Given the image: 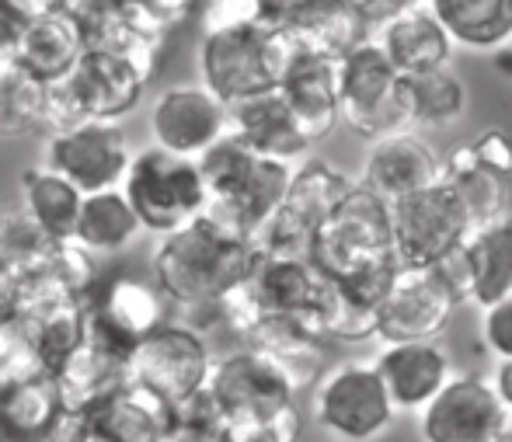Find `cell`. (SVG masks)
<instances>
[{"instance_id":"f1b7e54d","label":"cell","mask_w":512,"mask_h":442,"mask_svg":"<svg viewBox=\"0 0 512 442\" xmlns=\"http://www.w3.org/2000/svg\"><path fill=\"white\" fill-rule=\"evenodd\" d=\"M460 251L471 282V303L488 310L512 296V213L474 227Z\"/></svg>"},{"instance_id":"681fc988","label":"cell","mask_w":512,"mask_h":442,"mask_svg":"<svg viewBox=\"0 0 512 442\" xmlns=\"http://www.w3.org/2000/svg\"><path fill=\"white\" fill-rule=\"evenodd\" d=\"M136 4H143L147 11H154L157 18H164L171 28H175V25H182V21L189 18V11L203 7V0H136Z\"/></svg>"},{"instance_id":"74e56055","label":"cell","mask_w":512,"mask_h":442,"mask_svg":"<svg viewBox=\"0 0 512 442\" xmlns=\"http://www.w3.org/2000/svg\"><path fill=\"white\" fill-rule=\"evenodd\" d=\"M56 251V241L25 213V206H11L0 213V272L18 279L32 275Z\"/></svg>"},{"instance_id":"277c9868","label":"cell","mask_w":512,"mask_h":442,"mask_svg":"<svg viewBox=\"0 0 512 442\" xmlns=\"http://www.w3.org/2000/svg\"><path fill=\"white\" fill-rule=\"evenodd\" d=\"M310 262L331 282L380 265H401L398 244H394L391 202L380 199L370 185L356 181V188L345 195L342 206L317 230Z\"/></svg>"},{"instance_id":"bcb514c9","label":"cell","mask_w":512,"mask_h":442,"mask_svg":"<svg viewBox=\"0 0 512 442\" xmlns=\"http://www.w3.org/2000/svg\"><path fill=\"white\" fill-rule=\"evenodd\" d=\"M359 18L370 28H384L387 21H394L398 14L411 11V7H422L425 0H345Z\"/></svg>"},{"instance_id":"60d3db41","label":"cell","mask_w":512,"mask_h":442,"mask_svg":"<svg viewBox=\"0 0 512 442\" xmlns=\"http://www.w3.org/2000/svg\"><path fill=\"white\" fill-rule=\"evenodd\" d=\"M464 147L485 171H492V175H499L506 181L512 178V133L509 129H502V126L481 129V133L474 136V140H467Z\"/></svg>"},{"instance_id":"9c48e42d","label":"cell","mask_w":512,"mask_h":442,"mask_svg":"<svg viewBox=\"0 0 512 442\" xmlns=\"http://www.w3.org/2000/svg\"><path fill=\"white\" fill-rule=\"evenodd\" d=\"M394 244L405 268H436L471 237L474 220L453 185L436 181L408 199L391 202Z\"/></svg>"},{"instance_id":"44dd1931","label":"cell","mask_w":512,"mask_h":442,"mask_svg":"<svg viewBox=\"0 0 512 442\" xmlns=\"http://www.w3.org/2000/svg\"><path fill=\"white\" fill-rule=\"evenodd\" d=\"M394 408L401 415H418L446 383L457 376L443 342H405L384 345L373 359Z\"/></svg>"},{"instance_id":"8d00e7d4","label":"cell","mask_w":512,"mask_h":442,"mask_svg":"<svg viewBox=\"0 0 512 442\" xmlns=\"http://www.w3.org/2000/svg\"><path fill=\"white\" fill-rule=\"evenodd\" d=\"M25 324V335L32 342L35 355L42 359V366L49 373L63 366L77 349L84 345V324H88V307L84 303H67L60 310H49L42 317H32Z\"/></svg>"},{"instance_id":"4dcf8cb0","label":"cell","mask_w":512,"mask_h":442,"mask_svg":"<svg viewBox=\"0 0 512 442\" xmlns=\"http://www.w3.org/2000/svg\"><path fill=\"white\" fill-rule=\"evenodd\" d=\"M460 49L499 53L512 42V0H425Z\"/></svg>"},{"instance_id":"3957f363","label":"cell","mask_w":512,"mask_h":442,"mask_svg":"<svg viewBox=\"0 0 512 442\" xmlns=\"http://www.w3.org/2000/svg\"><path fill=\"white\" fill-rule=\"evenodd\" d=\"M297 42L276 32L262 18L248 25L206 32L199 42V77L227 108L258 94L283 88V77L297 56Z\"/></svg>"},{"instance_id":"db71d44e","label":"cell","mask_w":512,"mask_h":442,"mask_svg":"<svg viewBox=\"0 0 512 442\" xmlns=\"http://www.w3.org/2000/svg\"><path fill=\"white\" fill-rule=\"evenodd\" d=\"M4 63H7V60H4V56H0V70H4Z\"/></svg>"},{"instance_id":"f35d334b","label":"cell","mask_w":512,"mask_h":442,"mask_svg":"<svg viewBox=\"0 0 512 442\" xmlns=\"http://www.w3.org/2000/svg\"><path fill=\"white\" fill-rule=\"evenodd\" d=\"M46 119V84L14 63L0 70V136H25L42 129Z\"/></svg>"},{"instance_id":"f546056e","label":"cell","mask_w":512,"mask_h":442,"mask_svg":"<svg viewBox=\"0 0 512 442\" xmlns=\"http://www.w3.org/2000/svg\"><path fill=\"white\" fill-rule=\"evenodd\" d=\"M88 307L102 310L112 324H119L136 342L168 324V296L157 289L154 279H136L129 272H115L98 282Z\"/></svg>"},{"instance_id":"4fadbf2b","label":"cell","mask_w":512,"mask_h":442,"mask_svg":"<svg viewBox=\"0 0 512 442\" xmlns=\"http://www.w3.org/2000/svg\"><path fill=\"white\" fill-rule=\"evenodd\" d=\"M460 300L436 268H401L377 317V338L384 345L439 342L457 314Z\"/></svg>"},{"instance_id":"ac0fdd59","label":"cell","mask_w":512,"mask_h":442,"mask_svg":"<svg viewBox=\"0 0 512 442\" xmlns=\"http://www.w3.org/2000/svg\"><path fill=\"white\" fill-rule=\"evenodd\" d=\"M359 181L387 202L408 199V195L443 181V154L415 129H401V133L373 140L366 147Z\"/></svg>"},{"instance_id":"484cf974","label":"cell","mask_w":512,"mask_h":442,"mask_svg":"<svg viewBox=\"0 0 512 442\" xmlns=\"http://www.w3.org/2000/svg\"><path fill=\"white\" fill-rule=\"evenodd\" d=\"M377 42L384 46V53L394 60V67L405 77L415 74H432V70H450L457 42L450 39L439 18L429 7H411V11L398 14L394 21H387L380 28Z\"/></svg>"},{"instance_id":"8fae6325","label":"cell","mask_w":512,"mask_h":442,"mask_svg":"<svg viewBox=\"0 0 512 442\" xmlns=\"http://www.w3.org/2000/svg\"><path fill=\"white\" fill-rule=\"evenodd\" d=\"M206 394L213 397L220 415L237 429V425L269 422L279 411L293 408L297 387H293L290 376L269 355L244 345L241 352H230L223 359H216Z\"/></svg>"},{"instance_id":"11a10c76","label":"cell","mask_w":512,"mask_h":442,"mask_svg":"<svg viewBox=\"0 0 512 442\" xmlns=\"http://www.w3.org/2000/svg\"><path fill=\"white\" fill-rule=\"evenodd\" d=\"M74 4H81V0H70V7H74Z\"/></svg>"},{"instance_id":"1f68e13d","label":"cell","mask_w":512,"mask_h":442,"mask_svg":"<svg viewBox=\"0 0 512 442\" xmlns=\"http://www.w3.org/2000/svg\"><path fill=\"white\" fill-rule=\"evenodd\" d=\"M21 206L56 244L77 241L84 192L53 168H28L21 175Z\"/></svg>"},{"instance_id":"2e32d148","label":"cell","mask_w":512,"mask_h":442,"mask_svg":"<svg viewBox=\"0 0 512 442\" xmlns=\"http://www.w3.org/2000/svg\"><path fill=\"white\" fill-rule=\"evenodd\" d=\"M258 18L290 35L300 49L342 60L370 39V25L345 0H258Z\"/></svg>"},{"instance_id":"5bb4252c","label":"cell","mask_w":512,"mask_h":442,"mask_svg":"<svg viewBox=\"0 0 512 442\" xmlns=\"http://www.w3.org/2000/svg\"><path fill=\"white\" fill-rule=\"evenodd\" d=\"M506 422L492 383L478 373H457L418 411V436L422 442H495Z\"/></svg>"},{"instance_id":"b9f144b4","label":"cell","mask_w":512,"mask_h":442,"mask_svg":"<svg viewBox=\"0 0 512 442\" xmlns=\"http://www.w3.org/2000/svg\"><path fill=\"white\" fill-rule=\"evenodd\" d=\"M481 345L495 362L512 359V296L481 310Z\"/></svg>"},{"instance_id":"83f0119b","label":"cell","mask_w":512,"mask_h":442,"mask_svg":"<svg viewBox=\"0 0 512 442\" xmlns=\"http://www.w3.org/2000/svg\"><path fill=\"white\" fill-rule=\"evenodd\" d=\"M84 415H91L108 442H164L175 422V408L136 383H122Z\"/></svg>"},{"instance_id":"ffe728a7","label":"cell","mask_w":512,"mask_h":442,"mask_svg":"<svg viewBox=\"0 0 512 442\" xmlns=\"http://www.w3.org/2000/svg\"><path fill=\"white\" fill-rule=\"evenodd\" d=\"M279 91L310 143L328 140L342 122V60L297 49Z\"/></svg>"},{"instance_id":"d590c367","label":"cell","mask_w":512,"mask_h":442,"mask_svg":"<svg viewBox=\"0 0 512 442\" xmlns=\"http://www.w3.org/2000/svg\"><path fill=\"white\" fill-rule=\"evenodd\" d=\"M443 181L453 185V192L464 199L474 227H481V223H488V220H499L502 213H509L506 209V178L481 168V164L467 154L464 143L443 157Z\"/></svg>"},{"instance_id":"7c38bea8","label":"cell","mask_w":512,"mask_h":442,"mask_svg":"<svg viewBox=\"0 0 512 442\" xmlns=\"http://www.w3.org/2000/svg\"><path fill=\"white\" fill-rule=\"evenodd\" d=\"M84 35L88 53H112L133 60L140 70L154 77L157 56L164 49L171 25L147 11L136 0H81L70 7Z\"/></svg>"},{"instance_id":"e575fe53","label":"cell","mask_w":512,"mask_h":442,"mask_svg":"<svg viewBox=\"0 0 512 442\" xmlns=\"http://www.w3.org/2000/svg\"><path fill=\"white\" fill-rule=\"evenodd\" d=\"M408 119L418 129H450L467 112V88L453 70L405 77Z\"/></svg>"},{"instance_id":"7402d4cb","label":"cell","mask_w":512,"mask_h":442,"mask_svg":"<svg viewBox=\"0 0 512 442\" xmlns=\"http://www.w3.org/2000/svg\"><path fill=\"white\" fill-rule=\"evenodd\" d=\"M230 133L248 143L255 154L293 164V168L310 161V150H314L293 108L286 105L283 91L258 94V98L230 108Z\"/></svg>"},{"instance_id":"7bdbcfd3","label":"cell","mask_w":512,"mask_h":442,"mask_svg":"<svg viewBox=\"0 0 512 442\" xmlns=\"http://www.w3.org/2000/svg\"><path fill=\"white\" fill-rule=\"evenodd\" d=\"M300 436H304V418L297 408H286L269 422L237 425L230 442H300Z\"/></svg>"},{"instance_id":"f907efd6","label":"cell","mask_w":512,"mask_h":442,"mask_svg":"<svg viewBox=\"0 0 512 442\" xmlns=\"http://www.w3.org/2000/svg\"><path fill=\"white\" fill-rule=\"evenodd\" d=\"M488 383H492L495 397H499L502 408H506V415L512 418V359L495 362V369H492V376H488Z\"/></svg>"},{"instance_id":"ba28073f","label":"cell","mask_w":512,"mask_h":442,"mask_svg":"<svg viewBox=\"0 0 512 442\" xmlns=\"http://www.w3.org/2000/svg\"><path fill=\"white\" fill-rule=\"evenodd\" d=\"M342 122L370 143L411 129L405 74L377 39L359 42L342 56Z\"/></svg>"},{"instance_id":"7a4b0ae2","label":"cell","mask_w":512,"mask_h":442,"mask_svg":"<svg viewBox=\"0 0 512 442\" xmlns=\"http://www.w3.org/2000/svg\"><path fill=\"white\" fill-rule=\"evenodd\" d=\"M199 171H203L209 192L206 216L227 223L230 230L251 237V241L283 206L290 181L297 175L293 164L255 154L234 133H227L199 157Z\"/></svg>"},{"instance_id":"f5cc1de1","label":"cell","mask_w":512,"mask_h":442,"mask_svg":"<svg viewBox=\"0 0 512 442\" xmlns=\"http://www.w3.org/2000/svg\"><path fill=\"white\" fill-rule=\"evenodd\" d=\"M495 442H512V418L506 422V429L499 432V439H495Z\"/></svg>"},{"instance_id":"9a60e30c","label":"cell","mask_w":512,"mask_h":442,"mask_svg":"<svg viewBox=\"0 0 512 442\" xmlns=\"http://www.w3.org/2000/svg\"><path fill=\"white\" fill-rule=\"evenodd\" d=\"M129 164L133 154L119 122H84L46 140V168L74 181L84 195L122 188Z\"/></svg>"},{"instance_id":"d6986e66","label":"cell","mask_w":512,"mask_h":442,"mask_svg":"<svg viewBox=\"0 0 512 442\" xmlns=\"http://www.w3.org/2000/svg\"><path fill=\"white\" fill-rule=\"evenodd\" d=\"M258 310L276 317L307 321L321 335V310L328 303L331 279L310 258H258L248 279ZM324 338V335H321Z\"/></svg>"},{"instance_id":"52a82bcc","label":"cell","mask_w":512,"mask_h":442,"mask_svg":"<svg viewBox=\"0 0 512 442\" xmlns=\"http://www.w3.org/2000/svg\"><path fill=\"white\" fill-rule=\"evenodd\" d=\"M359 178L342 171L324 157H310L297 168L290 181L283 206L276 209L269 223L255 234V248L265 258H310L317 230L328 223V216L345 202V195L356 188Z\"/></svg>"},{"instance_id":"4316f807","label":"cell","mask_w":512,"mask_h":442,"mask_svg":"<svg viewBox=\"0 0 512 442\" xmlns=\"http://www.w3.org/2000/svg\"><path fill=\"white\" fill-rule=\"evenodd\" d=\"M244 345L262 355H269L297 390L314 387L324 373V352H328V342L310 328L307 321H297V317H276L265 314L255 328L248 331Z\"/></svg>"},{"instance_id":"d4e9b609","label":"cell","mask_w":512,"mask_h":442,"mask_svg":"<svg viewBox=\"0 0 512 442\" xmlns=\"http://www.w3.org/2000/svg\"><path fill=\"white\" fill-rule=\"evenodd\" d=\"M67 418L53 373L0 383V442H49Z\"/></svg>"},{"instance_id":"c3c4849f","label":"cell","mask_w":512,"mask_h":442,"mask_svg":"<svg viewBox=\"0 0 512 442\" xmlns=\"http://www.w3.org/2000/svg\"><path fill=\"white\" fill-rule=\"evenodd\" d=\"M21 321V279L11 272H0V328H11Z\"/></svg>"},{"instance_id":"ab89813d","label":"cell","mask_w":512,"mask_h":442,"mask_svg":"<svg viewBox=\"0 0 512 442\" xmlns=\"http://www.w3.org/2000/svg\"><path fill=\"white\" fill-rule=\"evenodd\" d=\"M88 112H84L81 98L77 91L70 88V81H56V84H46V119H42V129L49 136H60V133H70V129L84 126Z\"/></svg>"},{"instance_id":"ee69618b","label":"cell","mask_w":512,"mask_h":442,"mask_svg":"<svg viewBox=\"0 0 512 442\" xmlns=\"http://www.w3.org/2000/svg\"><path fill=\"white\" fill-rule=\"evenodd\" d=\"M258 21V0H203V35Z\"/></svg>"},{"instance_id":"7dc6e473","label":"cell","mask_w":512,"mask_h":442,"mask_svg":"<svg viewBox=\"0 0 512 442\" xmlns=\"http://www.w3.org/2000/svg\"><path fill=\"white\" fill-rule=\"evenodd\" d=\"M49 442H108L102 436V429H98L95 422H91V415H70L67 411V418L60 422V429L53 432V439Z\"/></svg>"},{"instance_id":"6da1fadb","label":"cell","mask_w":512,"mask_h":442,"mask_svg":"<svg viewBox=\"0 0 512 442\" xmlns=\"http://www.w3.org/2000/svg\"><path fill=\"white\" fill-rule=\"evenodd\" d=\"M258 258L262 255L251 237L203 213L192 227L161 237L150 255V279L168 303H178L182 310L216 307L251 279Z\"/></svg>"},{"instance_id":"f6af8a7d","label":"cell","mask_w":512,"mask_h":442,"mask_svg":"<svg viewBox=\"0 0 512 442\" xmlns=\"http://www.w3.org/2000/svg\"><path fill=\"white\" fill-rule=\"evenodd\" d=\"M28 25H32V18H28V11L18 0H0V56H4V60L18 49Z\"/></svg>"},{"instance_id":"30bf717a","label":"cell","mask_w":512,"mask_h":442,"mask_svg":"<svg viewBox=\"0 0 512 442\" xmlns=\"http://www.w3.org/2000/svg\"><path fill=\"white\" fill-rule=\"evenodd\" d=\"M213 366L216 359L209 355L203 331L168 321L136 345L129 362V383L147 387L150 394L178 408L209 387Z\"/></svg>"},{"instance_id":"e0dca14e","label":"cell","mask_w":512,"mask_h":442,"mask_svg":"<svg viewBox=\"0 0 512 442\" xmlns=\"http://www.w3.org/2000/svg\"><path fill=\"white\" fill-rule=\"evenodd\" d=\"M230 133V108L206 88H168L150 108L154 147L199 161L213 143Z\"/></svg>"},{"instance_id":"836d02e7","label":"cell","mask_w":512,"mask_h":442,"mask_svg":"<svg viewBox=\"0 0 512 442\" xmlns=\"http://www.w3.org/2000/svg\"><path fill=\"white\" fill-rule=\"evenodd\" d=\"M53 376H56V383H60L63 404H67L70 415L91 411L95 404H102L112 390L129 383V369L119 366L115 359H108V355L95 352L91 345H81Z\"/></svg>"},{"instance_id":"8992f818","label":"cell","mask_w":512,"mask_h":442,"mask_svg":"<svg viewBox=\"0 0 512 442\" xmlns=\"http://www.w3.org/2000/svg\"><path fill=\"white\" fill-rule=\"evenodd\" d=\"M310 415L317 429L338 442H377L401 415L380 380L373 359H345L310 387Z\"/></svg>"},{"instance_id":"5b68a950","label":"cell","mask_w":512,"mask_h":442,"mask_svg":"<svg viewBox=\"0 0 512 442\" xmlns=\"http://www.w3.org/2000/svg\"><path fill=\"white\" fill-rule=\"evenodd\" d=\"M122 192L140 216L143 230L157 237H171L192 227L209 206L199 161L168 154L161 147H147L133 154Z\"/></svg>"},{"instance_id":"d6a6232c","label":"cell","mask_w":512,"mask_h":442,"mask_svg":"<svg viewBox=\"0 0 512 442\" xmlns=\"http://www.w3.org/2000/svg\"><path fill=\"white\" fill-rule=\"evenodd\" d=\"M143 230L136 209L129 206L126 192L112 188V192L84 195L81 220H77V244L91 255H119L136 241Z\"/></svg>"},{"instance_id":"816d5d0a","label":"cell","mask_w":512,"mask_h":442,"mask_svg":"<svg viewBox=\"0 0 512 442\" xmlns=\"http://www.w3.org/2000/svg\"><path fill=\"white\" fill-rule=\"evenodd\" d=\"M21 7L28 11V18H46V14H56V11H67L70 0H18Z\"/></svg>"},{"instance_id":"cb8c5ba5","label":"cell","mask_w":512,"mask_h":442,"mask_svg":"<svg viewBox=\"0 0 512 442\" xmlns=\"http://www.w3.org/2000/svg\"><path fill=\"white\" fill-rule=\"evenodd\" d=\"M84 56H88V46H84L81 25H77V18L67 7V11L35 18L28 25V32L21 35L18 49L7 56V63L32 74L35 81L56 84V81H67L81 67Z\"/></svg>"},{"instance_id":"603a6c76","label":"cell","mask_w":512,"mask_h":442,"mask_svg":"<svg viewBox=\"0 0 512 442\" xmlns=\"http://www.w3.org/2000/svg\"><path fill=\"white\" fill-rule=\"evenodd\" d=\"M67 81L77 91L91 122H119L143 101L150 74L122 56L88 53Z\"/></svg>"}]
</instances>
